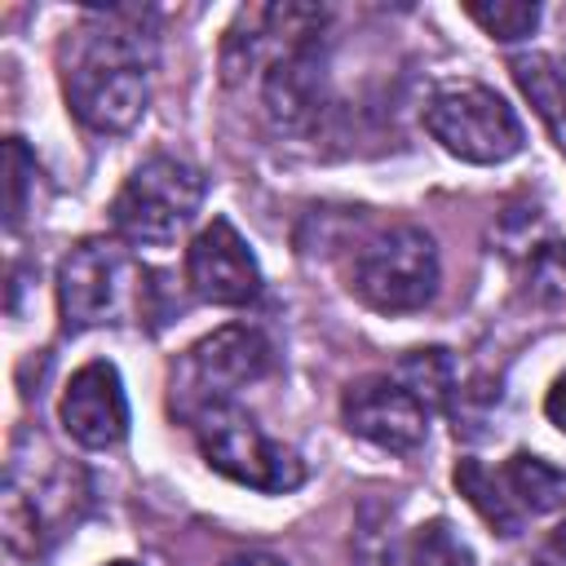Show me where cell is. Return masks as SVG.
Segmentation results:
<instances>
[{
	"label": "cell",
	"instance_id": "cell-21",
	"mask_svg": "<svg viewBox=\"0 0 566 566\" xmlns=\"http://www.w3.org/2000/svg\"><path fill=\"white\" fill-rule=\"evenodd\" d=\"M544 416L566 433V371H557V380L548 385V394H544Z\"/></svg>",
	"mask_w": 566,
	"mask_h": 566
},
{
	"label": "cell",
	"instance_id": "cell-13",
	"mask_svg": "<svg viewBox=\"0 0 566 566\" xmlns=\"http://www.w3.org/2000/svg\"><path fill=\"white\" fill-rule=\"evenodd\" d=\"M57 420L88 451L119 447L128 438V394H124V380H119L115 363H106V358L84 363L62 389Z\"/></svg>",
	"mask_w": 566,
	"mask_h": 566
},
{
	"label": "cell",
	"instance_id": "cell-3",
	"mask_svg": "<svg viewBox=\"0 0 566 566\" xmlns=\"http://www.w3.org/2000/svg\"><path fill=\"white\" fill-rule=\"evenodd\" d=\"M270 371H274V345L265 340V332H256L248 323L217 327L212 336L195 340L172 363L168 407H172V416L195 424L199 416L230 407L239 398V389L265 380Z\"/></svg>",
	"mask_w": 566,
	"mask_h": 566
},
{
	"label": "cell",
	"instance_id": "cell-19",
	"mask_svg": "<svg viewBox=\"0 0 566 566\" xmlns=\"http://www.w3.org/2000/svg\"><path fill=\"white\" fill-rule=\"evenodd\" d=\"M4 164H9V230H18L22 226V212H27V186H31V177H35V159H31V150L22 146V137H9V146H4Z\"/></svg>",
	"mask_w": 566,
	"mask_h": 566
},
{
	"label": "cell",
	"instance_id": "cell-18",
	"mask_svg": "<svg viewBox=\"0 0 566 566\" xmlns=\"http://www.w3.org/2000/svg\"><path fill=\"white\" fill-rule=\"evenodd\" d=\"M464 13L491 35V40H526L535 27H539V4H526V0H495V4H464Z\"/></svg>",
	"mask_w": 566,
	"mask_h": 566
},
{
	"label": "cell",
	"instance_id": "cell-23",
	"mask_svg": "<svg viewBox=\"0 0 566 566\" xmlns=\"http://www.w3.org/2000/svg\"><path fill=\"white\" fill-rule=\"evenodd\" d=\"M557 75H562V93H566V49H562V57H557Z\"/></svg>",
	"mask_w": 566,
	"mask_h": 566
},
{
	"label": "cell",
	"instance_id": "cell-5",
	"mask_svg": "<svg viewBox=\"0 0 566 566\" xmlns=\"http://www.w3.org/2000/svg\"><path fill=\"white\" fill-rule=\"evenodd\" d=\"M57 310L71 332L128 323L146 310V270L124 239H84L57 265Z\"/></svg>",
	"mask_w": 566,
	"mask_h": 566
},
{
	"label": "cell",
	"instance_id": "cell-24",
	"mask_svg": "<svg viewBox=\"0 0 566 566\" xmlns=\"http://www.w3.org/2000/svg\"><path fill=\"white\" fill-rule=\"evenodd\" d=\"M106 566H137V562H106Z\"/></svg>",
	"mask_w": 566,
	"mask_h": 566
},
{
	"label": "cell",
	"instance_id": "cell-9",
	"mask_svg": "<svg viewBox=\"0 0 566 566\" xmlns=\"http://www.w3.org/2000/svg\"><path fill=\"white\" fill-rule=\"evenodd\" d=\"M429 137L464 159V164H504L513 155H522L526 133L517 111L486 84L478 80H455V84H438L420 111Z\"/></svg>",
	"mask_w": 566,
	"mask_h": 566
},
{
	"label": "cell",
	"instance_id": "cell-10",
	"mask_svg": "<svg viewBox=\"0 0 566 566\" xmlns=\"http://www.w3.org/2000/svg\"><path fill=\"white\" fill-rule=\"evenodd\" d=\"M195 438H199L203 460L221 478H230L239 486H252V491H265V495H283V491H296L305 482V464L296 460V451L274 442L239 402L199 416L195 420Z\"/></svg>",
	"mask_w": 566,
	"mask_h": 566
},
{
	"label": "cell",
	"instance_id": "cell-2",
	"mask_svg": "<svg viewBox=\"0 0 566 566\" xmlns=\"http://www.w3.org/2000/svg\"><path fill=\"white\" fill-rule=\"evenodd\" d=\"M323 22L327 13L314 4H252L226 31V75L256 80L274 128H305L318 106Z\"/></svg>",
	"mask_w": 566,
	"mask_h": 566
},
{
	"label": "cell",
	"instance_id": "cell-15",
	"mask_svg": "<svg viewBox=\"0 0 566 566\" xmlns=\"http://www.w3.org/2000/svg\"><path fill=\"white\" fill-rule=\"evenodd\" d=\"M394 376L429 407V411H442L451 407V394H455V367H451V354L447 349H411Z\"/></svg>",
	"mask_w": 566,
	"mask_h": 566
},
{
	"label": "cell",
	"instance_id": "cell-16",
	"mask_svg": "<svg viewBox=\"0 0 566 566\" xmlns=\"http://www.w3.org/2000/svg\"><path fill=\"white\" fill-rule=\"evenodd\" d=\"M522 292L539 310H562L566 314V243L544 239L526 252L522 261Z\"/></svg>",
	"mask_w": 566,
	"mask_h": 566
},
{
	"label": "cell",
	"instance_id": "cell-11",
	"mask_svg": "<svg viewBox=\"0 0 566 566\" xmlns=\"http://www.w3.org/2000/svg\"><path fill=\"white\" fill-rule=\"evenodd\" d=\"M340 420L349 433L394 455H411L429 438V407L394 371L354 380L340 398Z\"/></svg>",
	"mask_w": 566,
	"mask_h": 566
},
{
	"label": "cell",
	"instance_id": "cell-12",
	"mask_svg": "<svg viewBox=\"0 0 566 566\" xmlns=\"http://www.w3.org/2000/svg\"><path fill=\"white\" fill-rule=\"evenodd\" d=\"M186 283L208 305H252L261 296V265L234 221L212 217L186 248Z\"/></svg>",
	"mask_w": 566,
	"mask_h": 566
},
{
	"label": "cell",
	"instance_id": "cell-7",
	"mask_svg": "<svg viewBox=\"0 0 566 566\" xmlns=\"http://www.w3.org/2000/svg\"><path fill=\"white\" fill-rule=\"evenodd\" d=\"M203 203V172L177 155L142 159L111 199V226L133 248H168Z\"/></svg>",
	"mask_w": 566,
	"mask_h": 566
},
{
	"label": "cell",
	"instance_id": "cell-14",
	"mask_svg": "<svg viewBox=\"0 0 566 566\" xmlns=\"http://www.w3.org/2000/svg\"><path fill=\"white\" fill-rule=\"evenodd\" d=\"M517 88L531 97V106L539 111V119L553 128L557 146L566 150V93H562V75H557V62L544 57V53H531V57H513L509 62Z\"/></svg>",
	"mask_w": 566,
	"mask_h": 566
},
{
	"label": "cell",
	"instance_id": "cell-20",
	"mask_svg": "<svg viewBox=\"0 0 566 566\" xmlns=\"http://www.w3.org/2000/svg\"><path fill=\"white\" fill-rule=\"evenodd\" d=\"M535 566H566V517L548 531V539L535 548Z\"/></svg>",
	"mask_w": 566,
	"mask_h": 566
},
{
	"label": "cell",
	"instance_id": "cell-17",
	"mask_svg": "<svg viewBox=\"0 0 566 566\" xmlns=\"http://www.w3.org/2000/svg\"><path fill=\"white\" fill-rule=\"evenodd\" d=\"M398 566H478V562L469 544L455 535V526L447 517H433L407 535V544L398 548Z\"/></svg>",
	"mask_w": 566,
	"mask_h": 566
},
{
	"label": "cell",
	"instance_id": "cell-22",
	"mask_svg": "<svg viewBox=\"0 0 566 566\" xmlns=\"http://www.w3.org/2000/svg\"><path fill=\"white\" fill-rule=\"evenodd\" d=\"M226 566H287V562L274 557V553H239V557H230Z\"/></svg>",
	"mask_w": 566,
	"mask_h": 566
},
{
	"label": "cell",
	"instance_id": "cell-8",
	"mask_svg": "<svg viewBox=\"0 0 566 566\" xmlns=\"http://www.w3.org/2000/svg\"><path fill=\"white\" fill-rule=\"evenodd\" d=\"M451 478H455V491L473 504V513L504 539L522 535L526 522L557 513L566 504V473L531 451H513L495 469L469 455L455 464Z\"/></svg>",
	"mask_w": 566,
	"mask_h": 566
},
{
	"label": "cell",
	"instance_id": "cell-1",
	"mask_svg": "<svg viewBox=\"0 0 566 566\" xmlns=\"http://www.w3.org/2000/svg\"><path fill=\"white\" fill-rule=\"evenodd\" d=\"M155 35L137 9L93 13L62 44V93L93 133H128L150 106Z\"/></svg>",
	"mask_w": 566,
	"mask_h": 566
},
{
	"label": "cell",
	"instance_id": "cell-4",
	"mask_svg": "<svg viewBox=\"0 0 566 566\" xmlns=\"http://www.w3.org/2000/svg\"><path fill=\"white\" fill-rule=\"evenodd\" d=\"M438 243L411 221L371 230L349 256V292L380 314H416L438 296Z\"/></svg>",
	"mask_w": 566,
	"mask_h": 566
},
{
	"label": "cell",
	"instance_id": "cell-6",
	"mask_svg": "<svg viewBox=\"0 0 566 566\" xmlns=\"http://www.w3.org/2000/svg\"><path fill=\"white\" fill-rule=\"evenodd\" d=\"M80 473L44 451L35 464V438L18 433L4 478V539L22 557H40L80 517Z\"/></svg>",
	"mask_w": 566,
	"mask_h": 566
}]
</instances>
